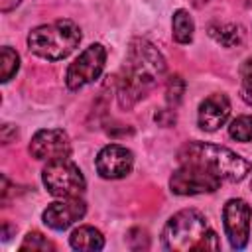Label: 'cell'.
<instances>
[{
  "label": "cell",
  "mask_w": 252,
  "mask_h": 252,
  "mask_svg": "<svg viewBox=\"0 0 252 252\" xmlns=\"http://www.w3.org/2000/svg\"><path fill=\"white\" fill-rule=\"evenodd\" d=\"M250 205L244 199H228L222 209L224 234L234 250H242L250 236Z\"/></svg>",
  "instance_id": "cell-8"
},
{
  "label": "cell",
  "mask_w": 252,
  "mask_h": 252,
  "mask_svg": "<svg viewBox=\"0 0 252 252\" xmlns=\"http://www.w3.org/2000/svg\"><path fill=\"white\" fill-rule=\"evenodd\" d=\"M165 73V59L146 39H134L128 47L126 65L118 81V102L122 108L134 106L144 98L158 79Z\"/></svg>",
  "instance_id": "cell-1"
},
{
  "label": "cell",
  "mask_w": 252,
  "mask_h": 252,
  "mask_svg": "<svg viewBox=\"0 0 252 252\" xmlns=\"http://www.w3.org/2000/svg\"><path fill=\"white\" fill-rule=\"evenodd\" d=\"M104 63H106V49H104V45L102 43H91L69 65L67 75H65L67 89L79 91L85 85L96 81L100 77L102 69H104Z\"/></svg>",
  "instance_id": "cell-6"
},
{
  "label": "cell",
  "mask_w": 252,
  "mask_h": 252,
  "mask_svg": "<svg viewBox=\"0 0 252 252\" xmlns=\"http://www.w3.org/2000/svg\"><path fill=\"white\" fill-rule=\"evenodd\" d=\"M228 116H230V100H228V96L222 94V93H215V94L207 96L199 104L197 122H199L201 130L215 132L228 120Z\"/></svg>",
  "instance_id": "cell-12"
},
{
  "label": "cell",
  "mask_w": 252,
  "mask_h": 252,
  "mask_svg": "<svg viewBox=\"0 0 252 252\" xmlns=\"http://www.w3.org/2000/svg\"><path fill=\"white\" fill-rule=\"evenodd\" d=\"M220 183H222L220 177L193 163H179V167L169 177V189L175 195L213 193L220 187Z\"/></svg>",
  "instance_id": "cell-7"
},
{
  "label": "cell",
  "mask_w": 252,
  "mask_h": 252,
  "mask_svg": "<svg viewBox=\"0 0 252 252\" xmlns=\"http://www.w3.org/2000/svg\"><path fill=\"white\" fill-rule=\"evenodd\" d=\"M156 122H159L161 126H171L175 122V112L171 108H163V110L156 112Z\"/></svg>",
  "instance_id": "cell-21"
},
{
  "label": "cell",
  "mask_w": 252,
  "mask_h": 252,
  "mask_svg": "<svg viewBox=\"0 0 252 252\" xmlns=\"http://www.w3.org/2000/svg\"><path fill=\"white\" fill-rule=\"evenodd\" d=\"M16 136H18V130H16V126H12V124H4V126H2V132H0L2 144H10V142H12Z\"/></svg>",
  "instance_id": "cell-22"
},
{
  "label": "cell",
  "mask_w": 252,
  "mask_h": 252,
  "mask_svg": "<svg viewBox=\"0 0 252 252\" xmlns=\"http://www.w3.org/2000/svg\"><path fill=\"white\" fill-rule=\"evenodd\" d=\"M20 250H32V252H47V250H53V244L41 234V232H28L24 242L20 244Z\"/></svg>",
  "instance_id": "cell-20"
},
{
  "label": "cell",
  "mask_w": 252,
  "mask_h": 252,
  "mask_svg": "<svg viewBox=\"0 0 252 252\" xmlns=\"http://www.w3.org/2000/svg\"><path fill=\"white\" fill-rule=\"evenodd\" d=\"M183 93H185V81L179 77V75H173L167 79V85H165V98H167V104L169 106H177L183 98Z\"/></svg>",
  "instance_id": "cell-19"
},
{
  "label": "cell",
  "mask_w": 252,
  "mask_h": 252,
  "mask_svg": "<svg viewBox=\"0 0 252 252\" xmlns=\"http://www.w3.org/2000/svg\"><path fill=\"white\" fill-rule=\"evenodd\" d=\"M161 242L163 248L171 252L220 248L215 228L209 224L207 217L195 209H183L173 217H169L161 232Z\"/></svg>",
  "instance_id": "cell-2"
},
{
  "label": "cell",
  "mask_w": 252,
  "mask_h": 252,
  "mask_svg": "<svg viewBox=\"0 0 252 252\" xmlns=\"http://www.w3.org/2000/svg\"><path fill=\"white\" fill-rule=\"evenodd\" d=\"M179 163H193L199 165L213 175L220 177L222 181H242L248 171L250 163L238 156L236 152L224 148V146H215L207 142H189L185 144L179 154H177Z\"/></svg>",
  "instance_id": "cell-3"
},
{
  "label": "cell",
  "mask_w": 252,
  "mask_h": 252,
  "mask_svg": "<svg viewBox=\"0 0 252 252\" xmlns=\"http://www.w3.org/2000/svg\"><path fill=\"white\" fill-rule=\"evenodd\" d=\"M228 134L236 142H250L252 140V116L250 114L236 116L228 126Z\"/></svg>",
  "instance_id": "cell-17"
},
{
  "label": "cell",
  "mask_w": 252,
  "mask_h": 252,
  "mask_svg": "<svg viewBox=\"0 0 252 252\" xmlns=\"http://www.w3.org/2000/svg\"><path fill=\"white\" fill-rule=\"evenodd\" d=\"M209 33L222 47H236L244 39V32L238 24H213L209 28Z\"/></svg>",
  "instance_id": "cell-14"
},
{
  "label": "cell",
  "mask_w": 252,
  "mask_h": 252,
  "mask_svg": "<svg viewBox=\"0 0 252 252\" xmlns=\"http://www.w3.org/2000/svg\"><path fill=\"white\" fill-rule=\"evenodd\" d=\"M20 69V55L12 47H2L0 49V81L8 83Z\"/></svg>",
  "instance_id": "cell-16"
},
{
  "label": "cell",
  "mask_w": 252,
  "mask_h": 252,
  "mask_svg": "<svg viewBox=\"0 0 252 252\" xmlns=\"http://www.w3.org/2000/svg\"><path fill=\"white\" fill-rule=\"evenodd\" d=\"M20 4V0H0V8H2V12H10L14 6H18Z\"/></svg>",
  "instance_id": "cell-23"
},
{
  "label": "cell",
  "mask_w": 252,
  "mask_h": 252,
  "mask_svg": "<svg viewBox=\"0 0 252 252\" xmlns=\"http://www.w3.org/2000/svg\"><path fill=\"white\" fill-rule=\"evenodd\" d=\"M79 41H81V30L71 20H57L51 24L37 26L28 35L30 51L47 61L65 59L75 51Z\"/></svg>",
  "instance_id": "cell-4"
},
{
  "label": "cell",
  "mask_w": 252,
  "mask_h": 252,
  "mask_svg": "<svg viewBox=\"0 0 252 252\" xmlns=\"http://www.w3.org/2000/svg\"><path fill=\"white\" fill-rule=\"evenodd\" d=\"M195 24L187 10H175L171 20V35L177 43H189L193 39Z\"/></svg>",
  "instance_id": "cell-15"
},
{
  "label": "cell",
  "mask_w": 252,
  "mask_h": 252,
  "mask_svg": "<svg viewBox=\"0 0 252 252\" xmlns=\"http://www.w3.org/2000/svg\"><path fill=\"white\" fill-rule=\"evenodd\" d=\"M96 173L104 179H122L134 167V156L126 146L108 144L104 146L94 159Z\"/></svg>",
  "instance_id": "cell-10"
},
{
  "label": "cell",
  "mask_w": 252,
  "mask_h": 252,
  "mask_svg": "<svg viewBox=\"0 0 252 252\" xmlns=\"http://www.w3.org/2000/svg\"><path fill=\"white\" fill-rule=\"evenodd\" d=\"M250 185H252V181H250Z\"/></svg>",
  "instance_id": "cell-25"
},
{
  "label": "cell",
  "mask_w": 252,
  "mask_h": 252,
  "mask_svg": "<svg viewBox=\"0 0 252 252\" xmlns=\"http://www.w3.org/2000/svg\"><path fill=\"white\" fill-rule=\"evenodd\" d=\"M189 2H191V4H195V6H203L207 0H189Z\"/></svg>",
  "instance_id": "cell-24"
},
{
  "label": "cell",
  "mask_w": 252,
  "mask_h": 252,
  "mask_svg": "<svg viewBox=\"0 0 252 252\" xmlns=\"http://www.w3.org/2000/svg\"><path fill=\"white\" fill-rule=\"evenodd\" d=\"M87 213V205L79 197H67L63 201H55L47 205L41 219L43 222L53 230H65L77 220H81Z\"/></svg>",
  "instance_id": "cell-11"
},
{
  "label": "cell",
  "mask_w": 252,
  "mask_h": 252,
  "mask_svg": "<svg viewBox=\"0 0 252 252\" xmlns=\"http://www.w3.org/2000/svg\"><path fill=\"white\" fill-rule=\"evenodd\" d=\"M69 244L75 250H102L104 248V236L94 226H79L71 232Z\"/></svg>",
  "instance_id": "cell-13"
},
{
  "label": "cell",
  "mask_w": 252,
  "mask_h": 252,
  "mask_svg": "<svg viewBox=\"0 0 252 252\" xmlns=\"http://www.w3.org/2000/svg\"><path fill=\"white\" fill-rule=\"evenodd\" d=\"M41 179H43L45 189L53 197H61V199L79 197V195H83V191L87 187L83 171L69 158H59V159L47 161V165L41 171Z\"/></svg>",
  "instance_id": "cell-5"
},
{
  "label": "cell",
  "mask_w": 252,
  "mask_h": 252,
  "mask_svg": "<svg viewBox=\"0 0 252 252\" xmlns=\"http://www.w3.org/2000/svg\"><path fill=\"white\" fill-rule=\"evenodd\" d=\"M240 96L246 104L252 106V55L246 57L240 65Z\"/></svg>",
  "instance_id": "cell-18"
},
{
  "label": "cell",
  "mask_w": 252,
  "mask_h": 252,
  "mask_svg": "<svg viewBox=\"0 0 252 252\" xmlns=\"http://www.w3.org/2000/svg\"><path fill=\"white\" fill-rule=\"evenodd\" d=\"M30 154L35 159H59V158H69L71 154V142L65 130L59 128H45L37 130L30 142Z\"/></svg>",
  "instance_id": "cell-9"
}]
</instances>
